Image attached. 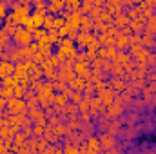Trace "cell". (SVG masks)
<instances>
[{
  "mask_svg": "<svg viewBox=\"0 0 156 154\" xmlns=\"http://www.w3.org/2000/svg\"><path fill=\"white\" fill-rule=\"evenodd\" d=\"M31 40H33L31 31H27V29H24V27H18V29L15 31V42L22 44V45H27V44H31Z\"/></svg>",
  "mask_w": 156,
  "mask_h": 154,
  "instance_id": "1",
  "label": "cell"
},
{
  "mask_svg": "<svg viewBox=\"0 0 156 154\" xmlns=\"http://www.w3.org/2000/svg\"><path fill=\"white\" fill-rule=\"evenodd\" d=\"M5 107H7V111L11 114H20V111H24L26 103L22 100H18V98H11V100H7V105Z\"/></svg>",
  "mask_w": 156,
  "mask_h": 154,
  "instance_id": "2",
  "label": "cell"
},
{
  "mask_svg": "<svg viewBox=\"0 0 156 154\" xmlns=\"http://www.w3.org/2000/svg\"><path fill=\"white\" fill-rule=\"evenodd\" d=\"M13 73H15V65H13L11 62L0 64V78H2V80H4V78H9Z\"/></svg>",
  "mask_w": 156,
  "mask_h": 154,
  "instance_id": "3",
  "label": "cell"
},
{
  "mask_svg": "<svg viewBox=\"0 0 156 154\" xmlns=\"http://www.w3.org/2000/svg\"><path fill=\"white\" fill-rule=\"evenodd\" d=\"M113 145H115V140H113L111 136H107V134H105V136H102V140H100V147H104V149H109V151H111V149H113Z\"/></svg>",
  "mask_w": 156,
  "mask_h": 154,
  "instance_id": "4",
  "label": "cell"
},
{
  "mask_svg": "<svg viewBox=\"0 0 156 154\" xmlns=\"http://www.w3.org/2000/svg\"><path fill=\"white\" fill-rule=\"evenodd\" d=\"M78 24H80V15H78V13H73V16H71L69 22H67V27H69V29H76Z\"/></svg>",
  "mask_w": 156,
  "mask_h": 154,
  "instance_id": "5",
  "label": "cell"
},
{
  "mask_svg": "<svg viewBox=\"0 0 156 154\" xmlns=\"http://www.w3.org/2000/svg\"><path fill=\"white\" fill-rule=\"evenodd\" d=\"M98 149H100V142H98L96 138H91V140H89V151L94 152V151H98Z\"/></svg>",
  "mask_w": 156,
  "mask_h": 154,
  "instance_id": "6",
  "label": "cell"
},
{
  "mask_svg": "<svg viewBox=\"0 0 156 154\" xmlns=\"http://www.w3.org/2000/svg\"><path fill=\"white\" fill-rule=\"evenodd\" d=\"M71 85H73V89H75V91H82V87H83V82H82V80H80V78H75V80H73V82H71Z\"/></svg>",
  "mask_w": 156,
  "mask_h": 154,
  "instance_id": "7",
  "label": "cell"
},
{
  "mask_svg": "<svg viewBox=\"0 0 156 154\" xmlns=\"http://www.w3.org/2000/svg\"><path fill=\"white\" fill-rule=\"evenodd\" d=\"M129 44V40H127V37H118V40H116V45L122 49V47H125Z\"/></svg>",
  "mask_w": 156,
  "mask_h": 154,
  "instance_id": "8",
  "label": "cell"
},
{
  "mask_svg": "<svg viewBox=\"0 0 156 154\" xmlns=\"http://www.w3.org/2000/svg\"><path fill=\"white\" fill-rule=\"evenodd\" d=\"M116 62H118V64H127V62H129V56H127V54H123V53H120V54L116 56Z\"/></svg>",
  "mask_w": 156,
  "mask_h": 154,
  "instance_id": "9",
  "label": "cell"
},
{
  "mask_svg": "<svg viewBox=\"0 0 156 154\" xmlns=\"http://www.w3.org/2000/svg\"><path fill=\"white\" fill-rule=\"evenodd\" d=\"M147 27H149V29L153 27V31H156V16H153V15H151L149 22H147Z\"/></svg>",
  "mask_w": 156,
  "mask_h": 154,
  "instance_id": "10",
  "label": "cell"
},
{
  "mask_svg": "<svg viewBox=\"0 0 156 154\" xmlns=\"http://www.w3.org/2000/svg\"><path fill=\"white\" fill-rule=\"evenodd\" d=\"M0 94H2L4 98H5V96H11V94H13V87H7V89H2V91H0Z\"/></svg>",
  "mask_w": 156,
  "mask_h": 154,
  "instance_id": "11",
  "label": "cell"
},
{
  "mask_svg": "<svg viewBox=\"0 0 156 154\" xmlns=\"http://www.w3.org/2000/svg\"><path fill=\"white\" fill-rule=\"evenodd\" d=\"M67 31H69V27H67V26L60 27V29H58V37H66V35H67Z\"/></svg>",
  "mask_w": 156,
  "mask_h": 154,
  "instance_id": "12",
  "label": "cell"
},
{
  "mask_svg": "<svg viewBox=\"0 0 156 154\" xmlns=\"http://www.w3.org/2000/svg\"><path fill=\"white\" fill-rule=\"evenodd\" d=\"M13 93H15V96H16V98H20V96L24 94V91H22V89H18V85H15V89H13Z\"/></svg>",
  "mask_w": 156,
  "mask_h": 154,
  "instance_id": "13",
  "label": "cell"
},
{
  "mask_svg": "<svg viewBox=\"0 0 156 154\" xmlns=\"http://www.w3.org/2000/svg\"><path fill=\"white\" fill-rule=\"evenodd\" d=\"M13 83H15V80H13L11 76H9V78H4V85H13Z\"/></svg>",
  "mask_w": 156,
  "mask_h": 154,
  "instance_id": "14",
  "label": "cell"
},
{
  "mask_svg": "<svg viewBox=\"0 0 156 154\" xmlns=\"http://www.w3.org/2000/svg\"><path fill=\"white\" fill-rule=\"evenodd\" d=\"M56 102L62 105V103H66V96H56Z\"/></svg>",
  "mask_w": 156,
  "mask_h": 154,
  "instance_id": "15",
  "label": "cell"
},
{
  "mask_svg": "<svg viewBox=\"0 0 156 154\" xmlns=\"http://www.w3.org/2000/svg\"><path fill=\"white\" fill-rule=\"evenodd\" d=\"M66 154H78V151L71 149V147H67V149H66Z\"/></svg>",
  "mask_w": 156,
  "mask_h": 154,
  "instance_id": "16",
  "label": "cell"
},
{
  "mask_svg": "<svg viewBox=\"0 0 156 154\" xmlns=\"http://www.w3.org/2000/svg\"><path fill=\"white\" fill-rule=\"evenodd\" d=\"M73 100H75V103H80V94H73Z\"/></svg>",
  "mask_w": 156,
  "mask_h": 154,
  "instance_id": "17",
  "label": "cell"
},
{
  "mask_svg": "<svg viewBox=\"0 0 156 154\" xmlns=\"http://www.w3.org/2000/svg\"><path fill=\"white\" fill-rule=\"evenodd\" d=\"M2 145H4V142H2V138H0V149H2Z\"/></svg>",
  "mask_w": 156,
  "mask_h": 154,
  "instance_id": "18",
  "label": "cell"
}]
</instances>
